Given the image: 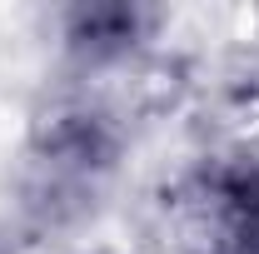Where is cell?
<instances>
[{"label":"cell","mask_w":259,"mask_h":254,"mask_svg":"<svg viewBox=\"0 0 259 254\" xmlns=\"http://www.w3.org/2000/svg\"><path fill=\"white\" fill-rule=\"evenodd\" d=\"M214 209L239 254H259V155H244L214 175Z\"/></svg>","instance_id":"1"},{"label":"cell","mask_w":259,"mask_h":254,"mask_svg":"<svg viewBox=\"0 0 259 254\" xmlns=\"http://www.w3.org/2000/svg\"><path fill=\"white\" fill-rule=\"evenodd\" d=\"M145 25H150V15L135 10V5H80V10H70L65 35H70L75 50L100 60V55H125Z\"/></svg>","instance_id":"2"}]
</instances>
